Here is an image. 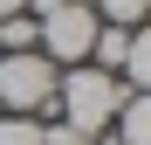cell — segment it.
<instances>
[{"instance_id": "6da1fadb", "label": "cell", "mask_w": 151, "mask_h": 145, "mask_svg": "<svg viewBox=\"0 0 151 145\" xmlns=\"http://www.w3.org/2000/svg\"><path fill=\"white\" fill-rule=\"evenodd\" d=\"M124 104V83L110 76V69H89V62H76L55 76V117L69 131H83V138H103L110 131V117Z\"/></svg>"}, {"instance_id": "7a4b0ae2", "label": "cell", "mask_w": 151, "mask_h": 145, "mask_svg": "<svg viewBox=\"0 0 151 145\" xmlns=\"http://www.w3.org/2000/svg\"><path fill=\"white\" fill-rule=\"evenodd\" d=\"M55 76L62 69L28 48V55H0V111L7 117H55Z\"/></svg>"}, {"instance_id": "3957f363", "label": "cell", "mask_w": 151, "mask_h": 145, "mask_svg": "<svg viewBox=\"0 0 151 145\" xmlns=\"http://www.w3.org/2000/svg\"><path fill=\"white\" fill-rule=\"evenodd\" d=\"M89 42H96V14H89V0H69V7H55V14L35 21V48H41L55 69L89 62Z\"/></svg>"}, {"instance_id": "277c9868", "label": "cell", "mask_w": 151, "mask_h": 145, "mask_svg": "<svg viewBox=\"0 0 151 145\" xmlns=\"http://www.w3.org/2000/svg\"><path fill=\"white\" fill-rule=\"evenodd\" d=\"M89 14H96V21H110V28H144L151 0H89Z\"/></svg>"}, {"instance_id": "5b68a950", "label": "cell", "mask_w": 151, "mask_h": 145, "mask_svg": "<svg viewBox=\"0 0 151 145\" xmlns=\"http://www.w3.org/2000/svg\"><path fill=\"white\" fill-rule=\"evenodd\" d=\"M35 48V14H7L0 21V55H28Z\"/></svg>"}, {"instance_id": "8992f818", "label": "cell", "mask_w": 151, "mask_h": 145, "mask_svg": "<svg viewBox=\"0 0 151 145\" xmlns=\"http://www.w3.org/2000/svg\"><path fill=\"white\" fill-rule=\"evenodd\" d=\"M0 145H41V117H0Z\"/></svg>"}, {"instance_id": "52a82bcc", "label": "cell", "mask_w": 151, "mask_h": 145, "mask_svg": "<svg viewBox=\"0 0 151 145\" xmlns=\"http://www.w3.org/2000/svg\"><path fill=\"white\" fill-rule=\"evenodd\" d=\"M41 145H89L83 131H69L62 117H41Z\"/></svg>"}, {"instance_id": "ba28073f", "label": "cell", "mask_w": 151, "mask_h": 145, "mask_svg": "<svg viewBox=\"0 0 151 145\" xmlns=\"http://www.w3.org/2000/svg\"><path fill=\"white\" fill-rule=\"evenodd\" d=\"M55 7H69V0H28V14L41 21V14H55Z\"/></svg>"}, {"instance_id": "9c48e42d", "label": "cell", "mask_w": 151, "mask_h": 145, "mask_svg": "<svg viewBox=\"0 0 151 145\" xmlns=\"http://www.w3.org/2000/svg\"><path fill=\"white\" fill-rule=\"evenodd\" d=\"M7 14H28V0H0V21H7Z\"/></svg>"}, {"instance_id": "30bf717a", "label": "cell", "mask_w": 151, "mask_h": 145, "mask_svg": "<svg viewBox=\"0 0 151 145\" xmlns=\"http://www.w3.org/2000/svg\"><path fill=\"white\" fill-rule=\"evenodd\" d=\"M89 145H124V138H117V131H103V138H89Z\"/></svg>"}]
</instances>
